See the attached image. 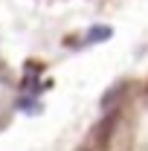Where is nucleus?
I'll use <instances>...</instances> for the list:
<instances>
[{"instance_id":"f257e3e1","label":"nucleus","mask_w":148,"mask_h":151,"mask_svg":"<svg viewBox=\"0 0 148 151\" xmlns=\"http://www.w3.org/2000/svg\"><path fill=\"white\" fill-rule=\"evenodd\" d=\"M116 125H119V111H111L102 122H99V128H96V134H93V139H96L99 145H108V142H111V134H113Z\"/></svg>"},{"instance_id":"f03ea898","label":"nucleus","mask_w":148,"mask_h":151,"mask_svg":"<svg viewBox=\"0 0 148 151\" xmlns=\"http://www.w3.org/2000/svg\"><path fill=\"white\" fill-rule=\"evenodd\" d=\"M122 93H128V81H116L111 90H105V96H102V111H113L119 105Z\"/></svg>"},{"instance_id":"7ed1b4c3","label":"nucleus","mask_w":148,"mask_h":151,"mask_svg":"<svg viewBox=\"0 0 148 151\" xmlns=\"http://www.w3.org/2000/svg\"><path fill=\"white\" fill-rule=\"evenodd\" d=\"M111 35H113V32L108 29V26H93L90 32L84 35V41H81V44H99V41H108Z\"/></svg>"}]
</instances>
